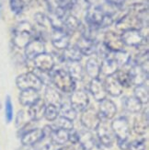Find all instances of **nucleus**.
<instances>
[{
  "label": "nucleus",
  "mask_w": 149,
  "mask_h": 150,
  "mask_svg": "<svg viewBox=\"0 0 149 150\" xmlns=\"http://www.w3.org/2000/svg\"><path fill=\"white\" fill-rule=\"evenodd\" d=\"M49 137L54 145L63 146L68 141V131L63 129H54Z\"/></svg>",
  "instance_id": "31"
},
{
  "label": "nucleus",
  "mask_w": 149,
  "mask_h": 150,
  "mask_svg": "<svg viewBox=\"0 0 149 150\" xmlns=\"http://www.w3.org/2000/svg\"><path fill=\"white\" fill-rule=\"evenodd\" d=\"M45 100L48 102V104L54 105L57 108H59L63 102V97L58 92V91L51 86H48L45 89Z\"/></svg>",
  "instance_id": "28"
},
{
  "label": "nucleus",
  "mask_w": 149,
  "mask_h": 150,
  "mask_svg": "<svg viewBox=\"0 0 149 150\" xmlns=\"http://www.w3.org/2000/svg\"><path fill=\"white\" fill-rule=\"evenodd\" d=\"M134 97L142 103V104H146L149 100V94H148V88L146 85H139L134 88L133 90Z\"/></svg>",
  "instance_id": "36"
},
{
  "label": "nucleus",
  "mask_w": 149,
  "mask_h": 150,
  "mask_svg": "<svg viewBox=\"0 0 149 150\" xmlns=\"http://www.w3.org/2000/svg\"><path fill=\"white\" fill-rule=\"evenodd\" d=\"M67 72L75 81L84 79V71L79 62H67Z\"/></svg>",
  "instance_id": "29"
},
{
  "label": "nucleus",
  "mask_w": 149,
  "mask_h": 150,
  "mask_svg": "<svg viewBox=\"0 0 149 150\" xmlns=\"http://www.w3.org/2000/svg\"><path fill=\"white\" fill-rule=\"evenodd\" d=\"M114 77L116 79L118 80V82L121 84V86L124 88H129L132 86V79H131V76L129 75L128 71L125 70H118L114 75Z\"/></svg>",
  "instance_id": "37"
},
{
  "label": "nucleus",
  "mask_w": 149,
  "mask_h": 150,
  "mask_svg": "<svg viewBox=\"0 0 149 150\" xmlns=\"http://www.w3.org/2000/svg\"><path fill=\"white\" fill-rule=\"evenodd\" d=\"M124 107L127 112L131 113H138L141 112L143 104H142L134 96L126 97L124 100Z\"/></svg>",
  "instance_id": "33"
},
{
  "label": "nucleus",
  "mask_w": 149,
  "mask_h": 150,
  "mask_svg": "<svg viewBox=\"0 0 149 150\" xmlns=\"http://www.w3.org/2000/svg\"><path fill=\"white\" fill-rule=\"evenodd\" d=\"M23 1L25 2V4H26V5H27V4H30V3L32 1V0H23Z\"/></svg>",
  "instance_id": "52"
},
{
  "label": "nucleus",
  "mask_w": 149,
  "mask_h": 150,
  "mask_svg": "<svg viewBox=\"0 0 149 150\" xmlns=\"http://www.w3.org/2000/svg\"><path fill=\"white\" fill-rule=\"evenodd\" d=\"M147 21V19H145ZM145 27V19L135 16L128 10L124 15L120 17L116 21V28L121 31H125L128 30H140Z\"/></svg>",
  "instance_id": "5"
},
{
  "label": "nucleus",
  "mask_w": 149,
  "mask_h": 150,
  "mask_svg": "<svg viewBox=\"0 0 149 150\" xmlns=\"http://www.w3.org/2000/svg\"><path fill=\"white\" fill-rule=\"evenodd\" d=\"M111 128L117 141H127L131 134L129 122L125 117L119 118L112 121Z\"/></svg>",
  "instance_id": "7"
},
{
  "label": "nucleus",
  "mask_w": 149,
  "mask_h": 150,
  "mask_svg": "<svg viewBox=\"0 0 149 150\" xmlns=\"http://www.w3.org/2000/svg\"><path fill=\"white\" fill-rule=\"evenodd\" d=\"M70 38L62 28H54L52 29L51 33V41L54 47L59 51L66 50L68 46H70Z\"/></svg>",
  "instance_id": "10"
},
{
  "label": "nucleus",
  "mask_w": 149,
  "mask_h": 150,
  "mask_svg": "<svg viewBox=\"0 0 149 150\" xmlns=\"http://www.w3.org/2000/svg\"><path fill=\"white\" fill-rule=\"evenodd\" d=\"M2 0H0V17H1V13H2Z\"/></svg>",
  "instance_id": "50"
},
{
  "label": "nucleus",
  "mask_w": 149,
  "mask_h": 150,
  "mask_svg": "<svg viewBox=\"0 0 149 150\" xmlns=\"http://www.w3.org/2000/svg\"><path fill=\"white\" fill-rule=\"evenodd\" d=\"M117 145L121 149L127 150L128 146H129V142H128V140L127 141H117Z\"/></svg>",
  "instance_id": "48"
},
{
  "label": "nucleus",
  "mask_w": 149,
  "mask_h": 150,
  "mask_svg": "<svg viewBox=\"0 0 149 150\" xmlns=\"http://www.w3.org/2000/svg\"><path fill=\"white\" fill-rule=\"evenodd\" d=\"M80 122L83 126H85L88 130H96L99 126L101 120L99 116L98 112L92 107L87 108L82 112Z\"/></svg>",
  "instance_id": "11"
},
{
  "label": "nucleus",
  "mask_w": 149,
  "mask_h": 150,
  "mask_svg": "<svg viewBox=\"0 0 149 150\" xmlns=\"http://www.w3.org/2000/svg\"><path fill=\"white\" fill-rule=\"evenodd\" d=\"M96 131L97 134H98V138L102 146H104L105 147L112 146L115 140V136L113 134L112 128L106 125L105 121L100 122L99 126L97 127Z\"/></svg>",
  "instance_id": "12"
},
{
  "label": "nucleus",
  "mask_w": 149,
  "mask_h": 150,
  "mask_svg": "<svg viewBox=\"0 0 149 150\" xmlns=\"http://www.w3.org/2000/svg\"><path fill=\"white\" fill-rule=\"evenodd\" d=\"M40 99L38 91L34 89H25L21 90V93L19 94V102L22 106H30L36 100Z\"/></svg>",
  "instance_id": "27"
},
{
  "label": "nucleus",
  "mask_w": 149,
  "mask_h": 150,
  "mask_svg": "<svg viewBox=\"0 0 149 150\" xmlns=\"http://www.w3.org/2000/svg\"><path fill=\"white\" fill-rule=\"evenodd\" d=\"M59 114L64 118H67L71 121H74L76 118V112L71 106L69 101H64L59 107Z\"/></svg>",
  "instance_id": "34"
},
{
  "label": "nucleus",
  "mask_w": 149,
  "mask_h": 150,
  "mask_svg": "<svg viewBox=\"0 0 149 150\" xmlns=\"http://www.w3.org/2000/svg\"><path fill=\"white\" fill-rule=\"evenodd\" d=\"M126 0H106V2L109 5L115 6V8H121L124 5Z\"/></svg>",
  "instance_id": "47"
},
{
  "label": "nucleus",
  "mask_w": 149,
  "mask_h": 150,
  "mask_svg": "<svg viewBox=\"0 0 149 150\" xmlns=\"http://www.w3.org/2000/svg\"><path fill=\"white\" fill-rule=\"evenodd\" d=\"M45 119L50 122H54L58 116H59V108H57L54 105H51V104H48L45 108V112H44V115Z\"/></svg>",
  "instance_id": "40"
},
{
  "label": "nucleus",
  "mask_w": 149,
  "mask_h": 150,
  "mask_svg": "<svg viewBox=\"0 0 149 150\" xmlns=\"http://www.w3.org/2000/svg\"><path fill=\"white\" fill-rule=\"evenodd\" d=\"M107 48L112 52L115 53L118 51H122L124 48V44L121 41V35L115 33L113 31H108L104 35V40H103Z\"/></svg>",
  "instance_id": "16"
},
{
  "label": "nucleus",
  "mask_w": 149,
  "mask_h": 150,
  "mask_svg": "<svg viewBox=\"0 0 149 150\" xmlns=\"http://www.w3.org/2000/svg\"><path fill=\"white\" fill-rule=\"evenodd\" d=\"M82 23L76 16L69 14L62 21V27L63 30L70 36H72L75 32L79 30Z\"/></svg>",
  "instance_id": "21"
},
{
  "label": "nucleus",
  "mask_w": 149,
  "mask_h": 150,
  "mask_svg": "<svg viewBox=\"0 0 149 150\" xmlns=\"http://www.w3.org/2000/svg\"><path fill=\"white\" fill-rule=\"evenodd\" d=\"M104 88L107 94H109L112 97H119L122 93V87L114 77V76H107L105 81L103 82Z\"/></svg>",
  "instance_id": "23"
},
{
  "label": "nucleus",
  "mask_w": 149,
  "mask_h": 150,
  "mask_svg": "<svg viewBox=\"0 0 149 150\" xmlns=\"http://www.w3.org/2000/svg\"><path fill=\"white\" fill-rule=\"evenodd\" d=\"M146 146L144 139L141 140H134L129 143L128 149L127 150H145Z\"/></svg>",
  "instance_id": "44"
},
{
  "label": "nucleus",
  "mask_w": 149,
  "mask_h": 150,
  "mask_svg": "<svg viewBox=\"0 0 149 150\" xmlns=\"http://www.w3.org/2000/svg\"><path fill=\"white\" fill-rule=\"evenodd\" d=\"M78 144L83 150H91L95 146V139L93 134L88 131H82L78 133Z\"/></svg>",
  "instance_id": "32"
},
{
  "label": "nucleus",
  "mask_w": 149,
  "mask_h": 150,
  "mask_svg": "<svg viewBox=\"0 0 149 150\" xmlns=\"http://www.w3.org/2000/svg\"><path fill=\"white\" fill-rule=\"evenodd\" d=\"M100 58L94 56L90 57L86 63V73L87 75L91 77L92 79L94 78H100Z\"/></svg>",
  "instance_id": "26"
},
{
  "label": "nucleus",
  "mask_w": 149,
  "mask_h": 150,
  "mask_svg": "<svg viewBox=\"0 0 149 150\" xmlns=\"http://www.w3.org/2000/svg\"><path fill=\"white\" fill-rule=\"evenodd\" d=\"M9 6L11 11L15 15H19L23 12L26 4L23 0H9Z\"/></svg>",
  "instance_id": "41"
},
{
  "label": "nucleus",
  "mask_w": 149,
  "mask_h": 150,
  "mask_svg": "<svg viewBox=\"0 0 149 150\" xmlns=\"http://www.w3.org/2000/svg\"><path fill=\"white\" fill-rule=\"evenodd\" d=\"M148 129V109L146 108L141 115L134 119L133 130L139 135H143Z\"/></svg>",
  "instance_id": "24"
},
{
  "label": "nucleus",
  "mask_w": 149,
  "mask_h": 150,
  "mask_svg": "<svg viewBox=\"0 0 149 150\" xmlns=\"http://www.w3.org/2000/svg\"><path fill=\"white\" fill-rule=\"evenodd\" d=\"M51 79L52 84L64 93H72L76 88V81L64 69H58L52 73Z\"/></svg>",
  "instance_id": "4"
},
{
  "label": "nucleus",
  "mask_w": 149,
  "mask_h": 150,
  "mask_svg": "<svg viewBox=\"0 0 149 150\" xmlns=\"http://www.w3.org/2000/svg\"><path fill=\"white\" fill-rule=\"evenodd\" d=\"M36 30L29 21L18 22L12 30V42L18 49H24L35 37Z\"/></svg>",
  "instance_id": "2"
},
{
  "label": "nucleus",
  "mask_w": 149,
  "mask_h": 150,
  "mask_svg": "<svg viewBox=\"0 0 149 150\" xmlns=\"http://www.w3.org/2000/svg\"><path fill=\"white\" fill-rule=\"evenodd\" d=\"M0 109H1V102H0Z\"/></svg>",
  "instance_id": "53"
},
{
  "label": "nucleus",
  "mask_w": 149,
  "mask_h": 150,
  "mask_svg": "<svg viewBox=\"0 0 149 150\" xmlns=\"http://www.w3.org/2000/svg\"><path fill=\"white\" fill-rule=\"evenodd\" d=\"M34 19H35L36 23L42 28H44V29H47V28L52 29L53 28V26H52L51 18L42 12H37L34 15Z\"/></svg>",
  "instance_id": "38"
},
{
  "label": "nucleus",
  "mask_w": 149,
  "mask_h": 150,
  "mask_svg": "<svg viewBox=\"0 0 149 150\" xmlns=\"http://www.w3.org/2000/svg\"><path fill=\"white\" fill-rule=\"evenodd\" d=\"M117 112V108L114 102L109 99L103 100L100 101L99 109V116L101 121H108L114 118Z\"/></svg>",
  "instance_id": "15"
},
{
  "label": "nucleus",
  "mask_w": 149,
  "mask_h": 150,
  "mask_svg": "<svg viewBox=\"0 0 149 150\" xmlns=\"http://www.w3.org/2000/svg\"><path fill=\"white\" fill-rule=\"evenodd\" d=\"M54 126L56 127V129H63L68 132L74 129L73 121L64 118L63 116H58V118L55 120Z\"/></svg>",
  "instance_id": "39"
},
{
  "label": "nucleus",
  "mask_w": 149,
  "mask_h": 150,
  "mask_svg": "<svg viewBox=\"0 0 149 150\" xmlns=\"http://www.w3.org/2000/svg\"><path fill=\"white\" fill-rule=\"evenodd\" d=\"M24 50L26 60L28 61H32L39 54L45 53V44L42 37L36 33L35 37L29 42Z\"/></svg>",
  "instance_id": "9"
},
{
  "label": "nucleus",
  "mask_w": 149,
  "mask_h": 150,
  "mask_svg": "<svg viewBox=\"0 0 149 150\" xmlns=\"http://www.w3.org/2000/svg\"><path fill=\"white\" fill-rule=\"evenodd\" d=\"M45 108H46L45 101L40 98L29 108V116L30 117V119L33 122L40 121L44 115Z\"/></svg>",
  "instance_id": "22"
},
{
  "label": "nucleus",
  "mask_w": 149,
  "mask_h": 150,
  "mask_svg": "<svg viewBox=\"0 0 149 150\" xmlns=\"http://www.w3.org/2000/svg\"><path fill=\"white\" fill-rule=\"evenodd\" d=\"M16 85L20 90L34 89L39 91L42 87V83L31 71L19 75L16 79Z\"/></svg>",
  "instance_id": "6"
},
{
  "label": "nucleus",
  "mask_w": 149,
  "mask_h": 150,
  "mask_svg": "<svg viewBox=\"0 0 149 150\" xmlns=\"http://www.w3.org/2000/svg\"><path fill=\"white\" fill-rule=\"evenodd\" d=\"M86 21L89 28L98 30L100 29L109 27L113 24L114 19L112 15L106 13L101 6L90 5L87 10Z\"/></svg>",
  "instance_id": "1"
},
{
  "label": "nucleus",
  "mask_w": 149,
  "mask_h": 150,
  "mask_svg": "<svg viewBox=\"0 0 149 150\" xmlns=\"http://www.w3.org/2000/svg\"><path fill=\"white\" fill-rule=\"evenodd\" d=\"M57 150H76L74 146H63V147H60L59 149Z\"/></svg>",
  "instance_id": "49"
},
{
  "label": "nucleus",
  "mask_w": 149,
  "mask_h": 150,
  "mask_svg": "<svg viewBox=\"0 0 149 150\" xmlns=\"http://www.w3.org/2000/svg\"><path fill=\"white\" fill-rule=\"evenodd\" d=\"M5 116L6 122H10L13 119V105L10 97L8 96L6 99V104H5Z\"/></svg>",
  "instance_id": "43"
},
{
  "label": "nucleus",
  "mask_w": 149,
  "mask_h": 150,
  "mask_svg": "<svg viewBox=\"0 0 149 150\" xmlns=\"http://www.w3.org/2000/svg\"><path fill=\"white\" fill-rule=\"evenodd\" d=\"M89 90L97 101H101L106 99L107 92L104 88V84L100 78H94L89 83Z\"/></svg>",
  "instance_id": "20"
},
{
  "label": "nucleus",
  "mask_w": 149,
  "mask_h": 150,
  "mask_svg": "<svg viewBox=\"0 0 149 150\" xmlns=\"http://www.w3.org/2000/svg\"><path fill=\"white\" fill-rule=\"evenodd\" d=\"M121 41L124 45L131 47L139 48L141 46H144L145 43H147V38L137 30H128L124 31L121 34Z\"/></svg>",
  "instance_id": "8"
},
{
  "label": "nucleus",
  "mask_w": 149,
  "mask_h": 150,
  "mask_svg": "<svg viewBox=\"0 0 149 150\" xmlns=\"http://www.w3.org/2000/svg\"><path fill=\"white\" fill-rule=\"evenodd\" d=\"M119 70V66L112 58V54L109 57L103 59L100 64V74L104 75L106 77L113 76Z\"/></svg>",
  "instance_id": "25"
},
{
  "label": "nucleus",
  "mask_w": 149,
  "mask_h": 150,
  "mask_svg": "<svg viewBox=\"0 0 149 150\" xmlns=\"http://www.w3.org/2000/svg\"><path fill=\"white\" fill-rule=\"evenodd\" d=\"M97 43L98 42H96V40H91V39L81 36L78 40H77L76 46L80 51L82 55L90 56L95 54Z\"/></svg>",
  "instance_id": "19"
},
{
  "label": "nucleus",
  "mask_w": 149,
  "mask_h": 150,
  "mask_svg": "<svg viewBox=\"0 0 149 150\" xmlns=\"http://www.w3.org/2000/svg\"><path fill=\"white\" fill-rule=\"evenodd\" d=\"M47 9L56 18L63 21L73 10L77 4V0H45Z\"/></svg>",
  "instance_id": "3"
},
{
  "label": "nucleus",
  "mask_w": 149,
  "mask_h": 150,
  "mask_svg": "<svg viewBox=\"0 0 149 150\" xmlns=\"http://www.w3.org/2000/svg\"><path fill=\"white\" fill-rule=\"evenodd\" d=\"M36 76L40 79V81L42 83V85H46V86H51L52 84V79H51V74L50 72H44V71H41L38 69H33L32 71Z\"/></svg>",
  "instance_id": "42"
},
{
  "label": "nucleus",
  "mask_w": 149,
  "mask_h": 150,
  "mask_svg": "<svg viewBox=\"0 0 149 150\" xmlns=\"http://www.w3.org/2000/svg\"><path fill=\"white\" fill-rule=\"evenodd\" d=\"M70 104L76 112H83L89 104L88 96L84 90H74L70 98Z\"/></svg>",
  "instance_id": "14"
},
{
  "label": "nucleus",
  "mask_w": 149,
  "mask_h": 150,
  "mask_svg": "<svg viewBox=\"0 0 149 150\" xmlns=\"http://www.w3.org/2000/svg\"><path fill=\"white\" fill-rule=\"evenodd\" d=\"M128 73L131 76L132 84L134 86L143 85L148 79V71H145L141 66L133 64L130 69L128 70Z\"/></svg>",
  "instance_id": "18"
},
{
  "label": "nucleus",
  "mask_w": 149,
  "mask_h": 150,
  "mask_svg": "<svg viewBox=\"0 0 149 150\" xmlns=\"http://www.w3.org/2000/svg\"><path fill=\"white\" fill-rule=\"evenodd\" d=\"M31 62L35 69L44 71V72H51L55 66V60L54 56L47 53L39 54Z\"/></svg>",
  "instance_id": "13"
},
{
  "label": "nucleus",
  "mask_w": 149,
  "mask_h": 150,
  "mask_svg": "<svg viewBox=\"0 0 149 150\" xmlns=\"http://www.w3.org/2000/svg\"><path fill=\"white\" fill-rule=\"evenodd\" d=\"M78 140H79V134L76 130H71L68 132V141H70L73 145L78 144Z\"/></svg>",
  "instance_id": "45"
},
{
  "label": "nucleus",
  "mask_w": 149,
  "mask_h": 150,
  "mask_svg": "<svg viewBox=\"0 0 149 150\" xmlns=\"http://www.w3.org/2000/svg\"><path fill=\"white\" fill-rule=\"evenodd\" d=\"M62 57L64 61L80 62L83 55L76 45H74V46H68L66 50H64L62 54Z\"/></svg>",
  "instance_id": "30"
},
{
  "label": "nucleus",
  "mask_w": 149,
  "mask_h": 150,
  "mask_svg": "<svg viewBox=\"0 0 149 150\" xmlns=\"http://www.w3.org/2000/svg\"><path fill=\"white\" fill-rule=\"evenodd\" d=\"M25 125L24 123V112L23 110H19L17 114V118H16V126L17 127H20Z\"/></svg>",
  "instance_id": "46"
},
{
  "label": "nucleus",
  "mask_w": 149,
  "mask_h": 150,
  "mask_svg": "<svg viewBox=\"0 0 149 150\" xmlns=\"http://www.w3.org/2000/svg\"><path fill=\"white\" fill-rule=\"evenodd\" d=\"M112 56L116 61V63L118 64L119 67H125L131 63V54L129 53H127V52H125L124 50L112 53Z\"/></svg>",
  "instance_id": "35"
},
{
  "label": "nucleus",
  "mask_w": 149,
  "mask_h": 150,
  "mask_svg": "<svg viewBox=\"0 0 149 150\" xmlns=\"http://www.w3.org/2000/svg\"><path fill=\"white\" fill-rule=\"evenodd\" d=\"M85 1H87L90 5H93V1H94V0H85Z\"/></svg>",
  "instance_id": "51"
},
{
  "label": "nucleus",
  "mask_w": 149,
  "mask_h": 150,
  "mask_svg": "<svg viewBox=\"0 0 149 150\" xmlns=\"http://www.w3.org/2000/svg\"><path fill=\"white\" fill-rule=\"evenodd\" d=\"M44 138L42 129L33 128L21 136V144L24 146H32Z\"/></svg>",
  "instance_id": "17"
}]
</instances>
